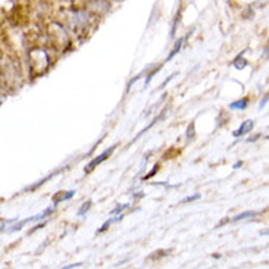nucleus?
Masks as SVG:
<instances>
[{
    "mask_svg": "<svg viewBox=\"0 0 269 269\" xmlns=\"http://www.w3.org/2000/svg\"><path fill=\"white\" fill-rule=\"evenodd\" d=\"M50 66V59L49 54L46 53L43 49L37 47L30 52V71L34 77L43 75Z\"/></svg>",
    "mask_w": 269,
    "mask_h": 269,
    "instance_id": "f257e3e1",
    "label": "nucleus"
},
{
    "mask_svg": "<svg viewBox=\"0 0 269 269\" xmlns=\"http://www.w3.org/2000/svg\"><path fill=\"white\" fill-rule=\"evenodd\" d=\"M50 37H52V40H53L54 47H57V49L65 47V44L68 43L66 33H65L63 27H60L59 24H53V25L50 27Z\"/></svg>",
    "mask_w": 269,
    "mask_h": 269,
    "instance_id": "f03ea898",
    "label": "nucleus"
},
{
    "mask_svg": "<svg viewBox=\"0 0 269 269\" xmlns=\"http://www.w3.org/2000/svg\"><path fill=\"white\" fill-rule=\"evenodd\" d=\"M72 21V27H74V31L77 33V30H83L89 25L90 15L86 12V11H77L74 12V17L71 18Z\"/></svg>",
    "mask_w": 269,
    "mask_h": 269,
    "instance_id": "7ed1b4c3",
    "label": "nucleus"
},
{
    "mask_svg": "<svg viewBox=\"0 0 269 269\" xmlns=\"http://www.w3.org/2000/svg\"><path fill=\"white\" fill-rule=\"evenodd\" d=\"M115 147H116V146H112V147H109L108 150H105L103 153H100L99 156H96V158H94V159H93V161L90 162L89 165H87V166L84 168V171H86V174H89V172H91V171H93L94 168H97V166H99V165H100L102 162L106 161V159H108L109 156H110V155L113 153V150H115Z\"/></svg>",
    "mask_w": 269,
    "mask_h": 269,
    "instance_id": "20e7f679",
    "label": "nucleus"
},
{
    "mask_svg": "<svg viewBox=\"0 0 269 269\" xmlns=\"http://www.w3.org/2000/svg\"><path fill=\"white\" fill-rule=\"evenodd\" d=\"M253 126H254V122L251 121V119H247V121H244L238 129H235L233 132V136L235 139H238V137H241V136H246L247 132H250L251 129H253Z\"/></svg>",
    "mask_w": 269,
    "mask_h": 269,
    "instance_id": "39448f33",
    "label": "nucleus"
},
{
    "mask_svg": "<svg viewBox=\"0 0 269 269\" xmlns=\"http://www.w3.org/2000/svg\"><path fill=\"white\" fill-rule=\"evenodd\" d=\"M74 194H75L74 190H70V191H60V193L54 194L53 206H56L57 203H60V201H63V200H70V198L74 197Z\"/></svg>",
    "mask_w": 269,
    "mask_h": 269,
    "instance_id": "423d86ee",
    "label": "nucleus"
},
{
    "mask_svg": "<svg viewBox=\"0 0 269 269\" xmlns=\"http://www.w3.org/2000/svg\"><path fill=\"white\" fill-rule=\"evenodd\" d=\"M249 106V100L247 99H241V100H237L230 103V109L231 110H244V109Z\"/></svg>",
    "mask_w": 269,
    "mask_h": 269,
    "instance_id": "0eeeda50",
    "label": "nucleus"
},
{
    "mask_svg": "<svg viewBox=\"0 0 269 269\" xmlns=\"http://www.w3.org/2000/svg\"><path fill=\"white\" fill-rule=\"evenodd\" d=\"M233 65L237 68V70H243V68H246V65H247V60L243 57V53L238 54L237 57H235V60L233 62Z\"/></svg>",
    "mask_w": 269,
    "mask_h": 269,
    "instance_id": "6e6552de",
    "label": "nucleus"
},
{
    "mask_svg": "<svg viewBox=\"0 0 269 269\" xmlns=\"http://www.w3.org/2000/svg\"><path fill=\"white\" fill-rule=\"evenodd\" d=\"M182 43H184V38H179V40H177V43H175V46H174V49L171 50V53L168 54V57H166V62H169L175 54L178 53L179 49H181V46H182Z\"/></svg>",
    "mask_w": 269,
    "mask_h": 269,
    "instance_id": "1a4fd4ad",
    "label": "nucleus"
},
{
    "mask_svg": "<svg viewBox=\"0 0 269 269\" xmlns=\"http://www.w3.org/2000/svg\"><path fill=\"white\" fill-rule=\"evenodd\" d=\"M259 214V212H253V211H249V212H243V214H240V215H235L233 218L234 222H237V221H241V219H247V218H253V216H256Z\"/></svg>",
    "mask_w": 269,
    "mask_h": 269,
    "instance_id": "9d476101",
    "label": "nucleus"
},
{
    "mask_svg": "<svg viewBox=\"0 0 269 269\" xmlns=\"http://www.w3.org/2000/svg\"><path fill=\"white\" fill-rule=\"evenodd\" d=\"M194 136H196V128H194V122H191V124L188 125V128H187V131H185V139H187V142L193 140Z\"/></svg>",
    "mask_w": 269,
    "mask_h": 269,
    "instance_id": "9b49d317",
    "label": "nucleus"
},
{
    "mask_svg": "<svg viewBox=\"0 0 269 269\" xmlns=\"http://www.w3.org/2000/svg\"><path fill=\"white\" fill-rule=\"evenodd\" d=\"M91 205H93V201H91V200H87V201H86V203L83 205V208H81V209L78 211V214H77V215H78V216H84V215H86V214H87V211H89L90 208H91Z\"/></svg>",
    "mask_w": 269,
    "mask_h": 269,
    "instance_id": "f8f14e48",
    "label": "nucleus"
},
{
    "mask_svg": "<svg viewBox=\"0 0 269 269\" xmlns=\"http://www.w3.org/2000/svg\"><path fill=\"white\" fill-rule=\"evenodd\" d=\"M169 253V250H159V251H155V254H152L149 259L150 260H158V259H161L162 256H166Z\"/></svg>",
    "mask_w": 269,
    "mask_h": 269,
    "instance_id": "ddd939ff",
    "label": "nucleus"
},
{
    "mask_svg": "<svg viewBox=\"0 0 269 269\" xmlns=\"http://www.w3.org/2000/svg\"><path fill=\"white\" fill-rule=\"evenodd\" d=\"M128 206H129V205H118L113 211H110V216H115L118 215V214H121L122 211H125Z\"/></svg>",
    "mask_w": 269,
    "mask_h": 269,
    "instance_id": "4468645a",
    "label": "nucleus"
},
{
    "mask_svg": "<svg viewBox=\"0 0 269 269\" xmlns=\"http://www.w3.org/2000/svg\"><path fill=\"white\" fill-rule=\"evenodd\" d=\"M159 70H161V65H159V66H156V68H155L153 71H152V72H150V74H149V77L146 78V83H144V87H147V86L150 84V81H152V78H153V75H155L156 72L159 71Z\"/></svg>",
    "mask_w": 269,
    "mask_h": 269,
    "instance_id": "2eb2a0df",
    "label": "nucleus"
},
{
    "mask_svg": "<svg viewBox=\"0 0 269 269\" xmlns=\"http://www.w3.org/2000/svg\"><path fill=\"white\" fill-rule=\"evenodd\" d=\"M158 169H159V165H155V166H153V169H152V171H150V172H149L147 175H144V177H143L144 181H147V179L152 178L153 175H156V172H158Z\"/></svg>",
    "mask_w": 269,
    "mask_h": 269,
    "instance_id": "dca6fc26",
    "label": "nucleus"
},
{
    "mask_svg": "<svg viewBox=\"0 0 269 269\" xmlns=\"http://www.w3.org/2000/svg\"><path fill=\"white\" fill-rule=\"evenodd\" d=\"M179 24V14H177V17L174 19V24H172V31H171V37L174 38L175 36V31H177V27H178Z\"/></svg>",
    "mask_w": 269,
    "mask_h": 269,
    "instance_id": "f3484780",
    "label": "nucleus"
},
{
    "mask_svg": "<svg viewBox=\"0 0 269 269\" xmlns=\"http://www.w3.org/2000/svg\"><path fill=\"white\" fill-rule=\"evenodd\" d=\"M200 198V194H194V196H190V197H185L181 200V203H188V201H193V200H197Z\"/></svg>",
    "mask_w": 269,
    "mask_h": 269,
    "instance_id": "a211bd4d",
    "label": "nucleus"
},
{
    "mask_svg": "<svg viewBox=\"0 0 269 269\" xmlns=\"http://www.w3.org/2000/svg\"><path fill=\"white\" fill-rule=\"evenodd\" d=\"M83 263L81 262H78V263H72V265H68V266H65L66 269H70V268H78V266H81Z\"/></svg>",
    "mask_w": 269,
    "mask_h": 269,
    "instance_id": "6ab92c4d",
    "label": "nucleus"
},
{
    "mask_svg": "<svg viewBox=\"0 0 269 269\" xmlns=\"http://www.w3.org/2000/svg\"><path fill=\"white\" fill-rule=\"evenodd\" d=\"M266 102H268V94L265 96V99L262 100V103H260V108H263V105H266Z\"/></svg>",
    "mask_w": 269,
    "mask_h": 269,
    "instance_id": "aec40b11",
    "label": "nucleus"
},
{
    "mask_svg": "<svg viewBox=\"0 0 269 269\" xmlns=\"http://www.w3.org/2000/svg\"><path fill=\"white\" fill-rule=\"evenodd\" d=\"M243 166V163L241 162H237L235 165H234V169H238V168H241Z\"/></svg>",
    "mask_w": 269,
    "mask_h": 269,
    "instance_id": "412c9836",
    "label": "nucleus"
}]
</instances>
